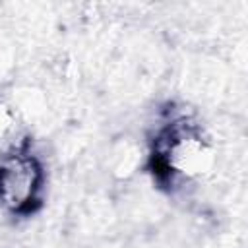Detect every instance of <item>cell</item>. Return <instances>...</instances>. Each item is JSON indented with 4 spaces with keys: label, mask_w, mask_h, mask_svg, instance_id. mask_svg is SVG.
Listing matches in <instances>:
<instances>
[{
    "label": "cell",
    "mask_w": 248,
    "mask_h": 248,
    "mask_svg": "<svg viewBox=\"0 0 248 248\" xmlns=\"http://www.w3.org/2000/svg\"><path fill=\"white\" fill-rule=\"evenodd\" d=\"M43 167L39 159L16 149L0 159V203L14 213H29L39 202L43 188Z\"/></svg>",
    "instance_id": "6da1fadb"
}]
</instances>
